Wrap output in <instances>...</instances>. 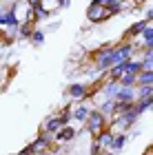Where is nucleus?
I'll return each instance as SVG.
<instances>
[{"mask_svg": "<svg viewBox=\"0 0 153 155\" xmlns=\"http://www.w3.org/2000/svg\"><path fill=\"white\" fill-rule=\"evenodd\" d=\"M138 120H140V115L133 111V107H131L129 111H124V113H118L115 117H111L109 120V124H107V129L111 133H127L131 126H133Z\"/></svg>", "mask_w": 153, "mask_h": 155, "instance_id": "1", "label": "nucleus"}, {"mask_svg": "<svg viewBox=\"0 0 153 155\" xmlns=\"http://www.w3.org/2000/svg\"><path fill=\"white\" fill-rule=\"evenodd\" d=\"M107 124H109V120L104 117L98 109H91V111H89V115H87V120H85V131L89 133V135L95 137L100 131L107 129Z\"/></svg>", "mask_w": 153, "mask_h": 155, "instance_id": "2", "label": "nucleus"}, {"mask_svg": "<svg viewBox=\"0 0 153 155\" xmlns=\"http://www.w3.org/2000/svg\"><path fill=\"white\" fill-rule=\"evenodd\" d=\"M109 18H113V13L109 11V7L95 2V0L87 7V20H89L91 25H102V22H107Z\"/></svg>", "mask_w": 153, "mask_h": 155, "instance_id": "3", "label": "nucleus"}, {"mask_svg": "<svg viewBox=\"0 0 153 155\" xmlns=\"http://www.w3.org/2000/svg\"><path fill=\"white\" fill-rule=\"evenodd\" d=\"M67 97L73 102H87L89 97H93V89L85 82H71L67 87Z\"/></svg>", "mask_w": 153, "mask_h": 155, "instance_id": "4", "label": "nucleus"}, {"mask_svg": "<svg viewBox=\"0 0 153 155\" xmlns=\"http://www.w3.org/2000/svg\"><path fill=\"white\" fill-rule=\"evenodd\" d=\"M18 25H20V20H18V13H16L13 7L0 11V31H5V29H18Z\"/></svg>", "mask_w": 153, "mask_h": 155, "instance_id": "5", "label": "nucleus"}, {"mask_svg": "<svg viewBox=\"0 0 153 155\" xmlns=\"http://www.w3.org/2000/svg\"><path fill=\"white\" fill-rule=\"evenodd\" d=\"M51 144H53L51 135H47V133H38L36 140H33L29 146H31V151L38 155V153H42V151H49V146H51Z\"/></svg>", "mask_w": 153, "mask_h": 155, "instance_id": "6", "label": "nucleus"}, {"mask_svg": "<svg viewBox=\"0 0 153 155\" xmlns=\"http://www.w3.org/2000/svg\"><path fill=\"white\" fill-rule=\"evenodd\" d=\"M113 100L118 104L133 107V104H135V89H124V87H120V89H118V93L113 95Z\"/></svg>", "mask_w": 153, "mask_h": 155, "instance_id": "7", "label": "nucleus"}, {"mask_svg": "<svg viewBox=\"0 0 153 155\" xmlns=\"http://www.w3.org/2000/svg\"><path fill=\"white\" fill-rule=\"evenodd\" d=\"M62 126H65V124H62L60 122V120H58V115H49V117H45V122H42V131H40V133H47V135H55V133H58L60 129H62Z\"/></svg>", "mask_w": 153, "mask_h": 155, "instance_id": "8", "label": "nucleus"}, {"mask_svg": "<svg viewBox=\"0 0 153 155\" xmlns=\"http://www.w3.org/2000/svg\"><path fill=\"white\" fill-rule=\"evenodd\" d=\"M75 135H78V131H75L71 124H65V126H62V129L55 133L51 140H53V142H58V144H62V142H71Z\"/></svg>", "mask_w": 153, "mask_h": 155, "instance_id": "9", "label": "nucleus"}, {"mask_svg": "<svg viewBox=\"0 0 153 155\" xmlns=\"http://www.w3.org/2000/svg\"><path fill=\"white\" fill-rule=\"evenodd\" d=\"M89 111H91V107H89V104L78 102V107H71V120H75V122H80V124H85Z\"/></svg>", "mask_w": 153, "mask_h": 155, "instance_id": "10", "label": "nucleus"}, {"mask_svg": "<svg viewBox=\"0 0 153 155\" xmlns=\"http://www.w3.org/2000/svg\"><path fill=\"white\" fill-rule=\"evenodd\" d=\"M147 25H149L147 20H138V22H133L127 31H124V40H131V42L138 40V36H140V33L144 31V27H147Z\"/></svg>", "mask_w": 153, "mask_h": 155, "instance_id": "11", "label": "nucleus"}, {"mask_svg": "<svg viewBox=\"0 0 153 155\" xmlns=\"http://www.w3.org/2000/svg\"><path fill=\"white\" fill-rule=\"evenodd\" d=\"M93 142L98 144L102 151H109L111 149V142H113V133H111L109 129H104V131H100L98 135L93 137Z\"/></svg>", "mask_w": 153, "mask_h": 155, "instance_id": "12", "label": "nucleus"}, {"mask_svg": "<svg viewBox=\"0 0 153 155\" xmlns=\"http://www.w3.org/2000/svg\"><path fill=\"white\" fill-rule=\"evenodd\" d=\"M98 111L107 120H111V117L115 115V100H113V97H109V100H100L98 102Z\"/></svg>", "mask_w": 153, "mask_h": 155, "instance_id": "13", "label": "nucleus"}, {"mask_svg": "<svg viewBox=\"0 0 153 155\" xmlns=\"http://www.w3.org/2000/svg\"><path fill=\"white\" fill-rule=\"evenodd\" d=\"M127 142H129V135L127 133H113V142H111V153H120V151H124V146H127Z\"/></svg>", "mask_w": 153, "mask_h": 155, "instance_id": "14", "label": "nucleus"}, {"mask_svg": "<svg viewBox=\"0 0 153 155\" xmlns=\"http://www.w3.org/2000/svg\"><path fill=\"white\" fill-rule=\"evenodd\" d=\"M118 89H120V84L118 82H111V80H104L102 84V91H100V95H102V100H109V97H113L118 93Z\"/></svg>", "mask_w": 153, "mask_h": 155, "instance_id": "15", "label": "nucleus"}, {"mask_svg": "<svg viewBox=\"0 0 153 155\" xmlns=\"http://www.w3.org/2000/svg\"><path fill=\"white\" fill-rule=\"evenodd\" d=\"M135 87H153V71H140L135 75Z\"/></svg>", "mask_w": 153, "mask_h": 155, "instance_id": "16", "label": "nucleus"}, {"mask_svg": "<svg viewBox=\"0 0 153 155\" xmlns=\"http://www.w3.org/2000/svg\"><path fill=\"white\" fill-rule=\"evenodd\" d=\"M33 29H36V25H33V22H20L18 25V38L20 40H29V36H31V31Z\"/></svg>", "mask_w": 153, "mask_h": 155, "instance_id": "17", "label": "nucleus"}, {"mask_svg": "<svg viewBox=\"0 0 153 155\" xmlns=\"http://www.w3.org/2000/svg\"><path fill=\"white\" fill-rule=\"evenodd\" d=\"M118 84L124 89H135V75H131V73H122L120 75V80H118Z\"/></svg>", "mask_w": 153, "mask_h": 155, "instance_id": "18", "label": "nucleus"}, {"mask_svg": "<svg viewBox=\"0 0 153 155\" xmlns=\"http://www.w3.org/2000/svg\"><path fill=\"white\" fill-rule=\"evenodd\" d=\"M55 115H58V120H60L62 124H69V122H71V104L62 107V109H60V111H58Z\"/></svg>", "mask_w": 153, "mask_h": 155, "instance_id": "19", "label": "nucleus"}, {"mask_svg": "<svg viewBox=\"0 0 153 155\" xmlns=\"http://www.w3.org/2000/svg\"><path fill=\"white\" fill-rule=\"evenodd\" d=\"M29 40H31L36 47H40V45L45 42V31H42V29H33V31H31V36H29Z\"/></svg>", "mask_w": 153, "mask_h": 155, "instance_id": "20", "label": "nucleus"}, {"mask_svg": "<svg viewBox=\"0 0 153 155\" xmlns=\"http://www.w3.org/2000/svg\"><path fill=\"white\" fill-rule=\"evenodd\" d=\"M95 2H100V5H104V7L111 9V7H115V5H122L124 0H95Z\"/></svg>", "mask_w": 153, "mask_h": 155, "instance_id": "21", "label": "nucleus"}, {"mask_svg": "<svg viewBox=\"0 0 153 155\" xmlns=\"http://www.w3.org/2000/svg\"><path fill=\"white\" fill-rule=\"evenodd\" d=\"M142 20H147V22H151V20H153V9H151V7L144 9V18H142Z\"/></svg>", "mask_w": 153, "mask_h": 155, "instance_id": "22", "label": "nucleus"}, {"mask_svg": "<svg viewBox=\"0 0 153 155\" xmlns=\"http://www.w3.org/2000/svg\"><path fill=\"white\" fill-rule=\"evenodd\" d=\"M69 2H71V0H55V5H58V9H65V7H69Z\"/></svg>", "mask_w": 153, "mask_h": 155, "instance_id": "23", "label": "nucleus"}, {"mask_svg": "<svg viewBox=\"0 0 153 155\" xmlns=\"http://www.w3.org/2000/svg\"><path fill=\"white\" fill-rule=\"evenodd\" d=\"M100 151H102V149H100V146H98V144L93 142V146H91V155H98Z\"/></svg>", "mask_w": 153, "mask_h": 155, "instance_id": "24", "label": "nucleus"}, {"mask_svg": "<svg viewBox=\"0 0 153 155\" xmlns=\"http://www.w3.org/2000/svg\"><path fill=\"white\" fill-rule=\"evenodd\" d=\"M144 2H149V0H131V5H135V9H138V7H142Z\"/></svg>", "mask_w": 153, "mask_h": 155, "instance_id": "25", "label": "nucleus"}, {"mask_svg": "<svg viewBox=\"0 0 153 155\" xmlns=\"http://www.w3.org/2000/svg\"><path fill=\"white\" fill-rule=\"evenodd\" d=\"M27 5H29V7H36V5H40V0H27Z\"/></svg>", "mask_w": 153, "mask_h": 155, "instance_id": "26", "label": "nucleus"}, {"mask_svg": "<svg viewBox=\"0 0 153 155\" xmlns=\"http://www.w3.org/2000/svg\"><path fill=\"white\" fill-rule=\"evenodd\" d=\"M98 155H113V153H111V151H100Z\"/></svg>", "mask_w": 153, "mask_h": 155, "instance_id": "27", "label": "nucleus"}, {"mask_svg": "<svg viewBox=\"0 0 153 155\" xmlns=\"http://www.w3.org/2000/svg\"><path fill=\"white\" fill-rule=\"evenodd\" d=\"M38 155H51V153L49 151H42V153H38Z\"/></svg>", "mask_w": 153, "mask_h": 155, "instance_id": "28", "label": "nucleus"}, {"mask_svg": "<svg viewBox=\"0 0 153 155\" xmlns=\"http://www.w3.org/2000/svg\"><path fill=\"white\" fill-rule=\"evenodd\" d=\"M40 2H55V0H40Z\"/></svg>", "mask_w": 153, "mask_h": 155, "instance_id": "29", "label": "nucleus"}]
</instances>
